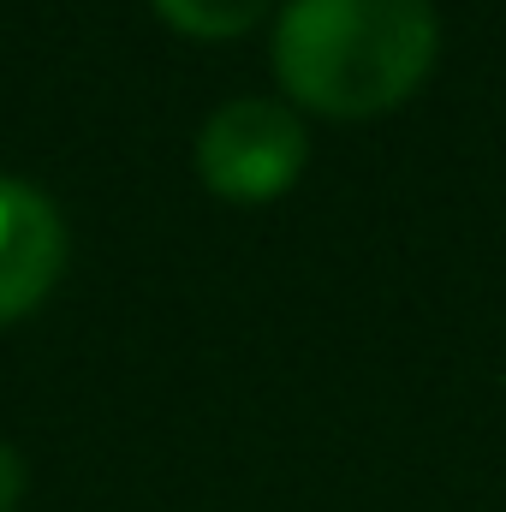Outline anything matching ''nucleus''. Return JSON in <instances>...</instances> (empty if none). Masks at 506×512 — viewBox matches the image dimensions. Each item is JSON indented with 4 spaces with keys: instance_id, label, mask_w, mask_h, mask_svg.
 Masks as SVG:
<instances>
[{
    "instance_id": "obj_1",
    "label": "nucleus",
    "mask_w": 506,
    "mask_h": 512,
    "mask_svg": "<svg viewBox=\"0 0 506 512\" xmlns=\"http://www.w3.org/2000/svg\"><path fill=\"white\" fill-rule=\"evenodd\" d=\"M441 24L429 0H286L274 72L322 120H376L435 66Z\"/></svg>"
},
{
    "instance_id": "obj_2",
    "label": "nucleus",
    "mask_w": 506,
    "mask_h": 512,
    "mask_svg": "<svg viewBox=\"0 0 506 512\" xmlns=\"http://www.w3.org/2000/svg\"><path fill=\"white\" fill-rule=\"evenodd\" d=\"M304 155H310L304 120L268 96H239L215 108L197 137V173L227 203H268L292 191V179L304 173Z\"/></svg>"
},
{
    "instance_id": "obj_3",
    "label": "nucleus",
    "mask_w": 506,
    "mask_h": 512,
    "mask_svg": "<svg viewBox=\"0 0 506 512\" xmlns=\"http://www.w3.org/2000/svg\"><path fill=\"white\" fill-rule=\"evenodd\" d=\"M60 268H66L60 209L36 185L0 173V322L30 316L54 292Z\"/></svg>"
},
{
    "instance_id": "obj_4",
    "label": "nucleus",
    "mask_w": 506,
    "mask_h": 512,
    "mask_svg": "<svg viewBox=\"0 0 506 512\" xmlns=\"http://www.w3.org/2000/svg\"><path fill=\"white\" fill-rule=\"evenodd\" d=\"M173 30L185 36H203V42H221V36H245L256 30V18L268 12V0H149Z\"/></svg>"
},
{
    "instance_id": "obj_5",
    "label": "nucleus",
    "mask_w": 506,
    "mask_h": 512,
    "mask_svg": "<svg viewBox=\"0 0 506 512\" xmlns=\"http://www.w3.org/2000/svg\"><path fill=\"white\" fill-rule=\"evenodd\" d=\"M18 495H24V459H18V447L0 441V512L18 507Z\"/></svg>"
}]
</instances>
